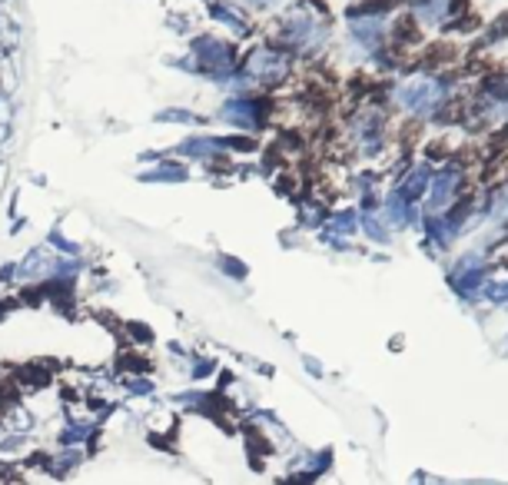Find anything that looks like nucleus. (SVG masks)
<instances>
[{"mask_svg":"<svg viewBox=\"0 0 508 485\" xmlns=\"http://www.w3.org/2000/svg\"><path fill=\"white\" fill-rule=\"evenodd\" d=\"M486 260L478 253H468L462 256L459 263L452 266V287L462 293V296H476L478 289H482V283H486Z\"/></svg>","mask_w":508,"mask_h":485,"instance_id":"obj_9","label":"nucleus"},{"mask_svg":"<svg viewBox=\"0 0 508 485\" xmlns=\"http://www.w3.org/2000/svg\"><path fill=\"white\" fill-rule=\"evenodd\" d=\"M379 216L389 223V230H402V226H412L415 223V203H406V199L389 190L386 197L379 199Z\"/></svg>","mask_w":508,"mask_h":485,"instance_id":"obj_10","label":"nucleus"},{"mask_svg":"<svg viewBox=\"0 0 508 485\" xmlns=\"http://www.w3.org/2000/svg\"><path fill=\"white\" fill-rule=\"evenodd\" d=\"M445 97H449V84L439 77H412L392 87V100L409 117H435V110H442Z\"/></svg>","mask_w":508,"mask_h":485,"instance_id":"obj_5","label":"nucleus"},{"mask_svg":"<svg viewBox=\"0 0 508 485\" xmlns=\"http://www.w3.org/2000/svg\"><path fill=\"white\" fill-rule=\"evenodd\" d=\"M482 296L492 299V303H508V279L505 283H488V287H482Z\"/></svg>","mask_w":508,"mask_h":485,"instance_id":"obj_17","label":"nucleus"},{"mask_svg":"<svg viewBox=\"0 0 508 485\" xmlns=\"http://www.w3.org/2000/svg\"><path fill=\"white\" fill-rule=\"evenodd\" d=\"M206 21L229 40H246V37L256 33L253 31V17L239 0H206Z\"/></svg>","mask_w":508,"mask_h":485,"instance_id":"obj_6","label":"nucleus"},{"mask_svg":"<svg viewBox=\"0 0 508 485\" xmlns=\"http://www.w3.org/2000/svg\"><path fill=\"white\" fill-rule=\"evenodd\" d=\"M359 230L366 233L372 242H379V246H386V242H389V236H392L389 223L382 220L376 210H372V213H359Z\"/></svg>","mask_w":508,"mask_h":485,"instance_id":"obj_13","label":"nucleus"},{"mask_svg":"<svg viewBox=\"0 0 508 485\" xmlns=\"http://www.w3.org/2000/svg\"><path fill=\"white\" fill-rule=\"evenodd\" d=\"M346 21H349V40L369 54H376L382 50V44L389 40V27H386V17H379V13H356V11H346Z\"/></svg>","mask_w":508,"mask_h":485,"instance_id":"obj_7","label":"nucleus"},{"mask_svg":"<svg viewBox=\"0 0 508 485\" xmlns=\"http://www.w3.org/2000/svg\"><path fill=\"white\" fill-rule=\"evenodd\" d=\"M488 216L495 223H508V183L488 193Z\"/></svg>","mask_w":508,"mask_h":485,"instance_id":"obj_15","label":"nucleus"},{"mask_svg":"<svg viewBox=\"0 0 508 485\" xmlns=\"http://www.w3.org/2000/svg\"><path fill=\"white\" fill-rule=\"evenodd\" d=\"M0 7H11V0H0Z\"/></svg>","mask_w":508,"mask_h":485,"instance_id":"obj_20","label":"nucleus"},{"mask_svg":"<svg viewBox=\"0 0 508 485\" xmlns=\"http://www.w3.org/2000/svg\"><path fill=\"white\" fill-rule=\"evenodd\" d=\"M272 117H276V100L253 90V93H227L209 120L223 123L236 133H246V137H256V133L266 130V123Z\"/></svg>","mask_w":508,"mask_h":485,"instance_id":"obj_3","label":"nucleus"},{"mask_svg":"<svg viewBox=\"0 0 508 485\" xmlns=\"http://www.w3.org/2000/svg\"><path fill=\"white\" fill-rule=\"evenodd\" d=\"M459 187H462V173L459 170H435L432 180H429V190H425V207L432 216L449 210V203L459 197Z\"/></svg>","mask_w":508,"mask_h":485,"instance_id":"obj_8","label":"nucleus"},{"mask_svg":"<svg viewBox=\"0 0 508 485\" xmlns=\"http://www.w3.org/2000/svg\"><path fill=\"white\" fill-rule=\"evenodd\" d=\"M217 263H219V269H223L227 276H233V279H243V276H246V266L239 263V260H233V256H219Z\"/></svg>","mask_w":508,"mask_h":485,"instance_id":"obj_16","label":"nucleus"},{"mask_svg":"<svg viewBox=\"0 0 508 485\" xmlns=\"http://www.w3.org/2000/svg\"><path fill=\"white\" fill-rule=\"evenodd\" d=\"M246 11H272V7H280L282 0H239Z\"/></svg>","mask_w":508,"mask_h":485,"instance_id":"obj_18","label":"nucleus"},{"mask_svg":"<svg viewBox=\"0 0 508 485\" xmlns=\"http://www.w3.org/2000/svg\"><path fill=\"white\" fill-rule=\"evenodd\" d=\"M153 120L156 123H176V127H200V123H206V117L203 113L190 110V107H166V110H160Z\"/></svg>","mask_w":508,"mask_h":485,"instance_id":"obj_14","label":"nucleus"},{"mask_svg":"<svg viewBox=\"0 0 508 485\" xmlns=\"http://www.w3.org/2000/svg\"><path fill=\"white\" fill-rule=\"evenodd\" d=\"M329 27L333 13L323 0H296L270 21L266 40L290 50L292 57H316L329 47Z\"/></svg>","mask_w":508,"mask_h":485,"instance_id":"obj_1","label":"nucleus"},{"mask_svg":"<svg viewBox=\"0 0 508 485\" xmlns=\"http://www.w3.org/2000/svg\"><path fill=\"white\" fill-rule=\"evenodd\" d=\"M323 233H333V236H356L359 233V210H339L329 213L323 223Z\"/></svg>","mask_w":508,"mask_h":485,"instance_id":"obj_12","label":"nucleus"},{"mask_svg":"<svg viewBox=\"0 0 508 485\" xmlns=\"http://www.w3.org/2000/svg\"><path fill=\"white\" fill-rule=\"evenodd\" d=\"M186 54L193 60V77L219 87L239 70V47L217 31H196L186 37Z\"/></svg>","mask_w":508,"mask_h":485,"instance_id":"obj_2","label":"nucleus"},{"mask_svg":"<svg viewBox=\"0 0 508 485\" xmlns=\"http://www.w3.org/2000/svg\"><path fill=\"white\" fill-rule=\"evenodd\" d=\"M502 37H508V13L498 17V21L492 23V33H488V40H502Z\"/></svg>","mask_w":508,"mask_h":485,"instance_id":"obj_19","label":"nucleus"},{"mask_svg":"<svg viewBox=\"0 0 508 485\" xmlns=\"http://www.w3.org/2000/svg\"><path fill=\"white\" fill-rule=\"evenodd\" d=\"M239 70L256 84V90H276L292 77L296 64H292L290 50H282L263 37L256 44H249L246 50H239Z\"/></svg>","mask_w":508,"mask_h":485,"instance_id":"obj_4","label":"nucleus"},{"mask_svg":"<svg viewBox=\"0 0 508 485\" xmlns=\"http://www.w3.org/2000/svg\"><path fill=\"white\" fill-rule=\"evenodd\" d=\"M429 180H432V170H429V163L412 166V173H406V180H402L399 187H396V193H399L406 203H419V199L425 197V190H429Z\"/></svg>","mask_w":508,"mask_h":485,"instance_id":"obj_11","label":"nucleus"}]
</instances>
